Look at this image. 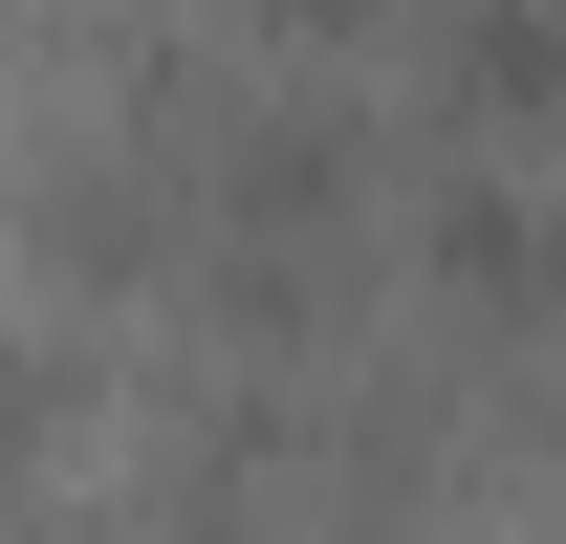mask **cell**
<instances>
[{
	"label": "cell",
	"instance_id": "1",
	"mask_svg": "<svg viewBox=\"0 0 566 544\" xmlns=\"http://www.w3.org/2000/svg\"><path fill=\"white\" fill-rule=\"evenodd\" d=\"M415 262L458 283V305H501V327H566V197H523V175H436Z\"/></svg>",
	"mask_w": 566,
	"mask_h": 544
},
{
	"label": "cell",
	"instance_id": "2",
	"mask_svg": "<svg viewBox=\"0 0 566 544\" xmlns=\"http://www.w3.org/2000/svg\"><path fill=\"white\" fill-rule=\"evenodd\" d=\"M436 66L480 87L501 132H566V0H436Z\"/></svg>",
	"mask_w": 566,
	"mask_h": 544
},
{
	"label": "cell",
	"instance_id": "3",
	"mask_svg": "<svg viewBox=\"0 0 566 544\" xmlns=\"http://www.w3.org/2000/svg\"><path fill=\"white\" fill-rule=\"evenodd\" d=\"M262 22H305V44H349V22H370V0H262Z\"/></svg>",
	"mask_w": 566,
	"mask_h": 544
}]
</instances>
